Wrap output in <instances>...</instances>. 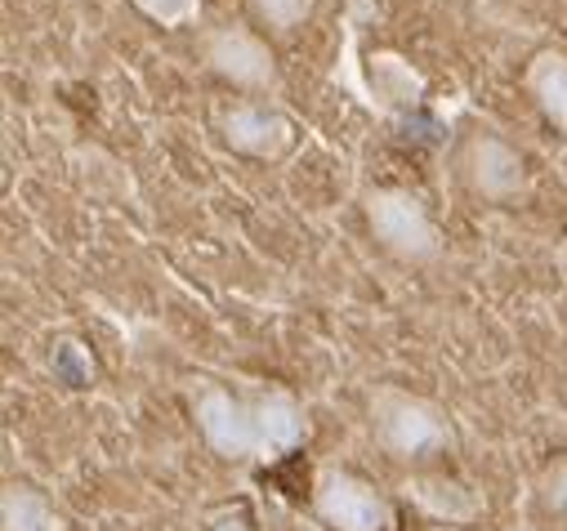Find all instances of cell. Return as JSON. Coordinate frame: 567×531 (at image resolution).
<instances>
[{
    "label": "cell",
    "mask_w": 567,
    "mask_h": 531,
    "mask_svg": "<svg viewBox=\"0 0 567 531\" xmlns=\"http://www.w3.org/2000/svg\"><path fill=\"white\" fill-rule=\"evenodd\" d=\"M188 407L202 442L224 465H277L309 438L305 403L281 388H224L215 379H188Z\"/></svg>",
    "instance_id": "obj_1"
},
{
    "label": "cell",
    "mask_w": 567,
    "mask_h": 531,
    "mask_svg": "<svg viewBox=\"0 0 567 531\" xmlns=\"http://www.w3.org/2000/svg\"><path fill=\"white\" fill-rule=\"evenodd\" d=\"M367 416H371L375 447L393 460H420V456L447 451L456 438L452 416L434 397H420L402 384H375L367 397Z\"/></svg>",
    "instance_id": "obj_2"
},
{
    "label": "cell",
    "mask_w": 567,
    "mask_h": 531,
    "mask_svg": "<svg viewBox=\"0 0 567 531\" xmlns=\"http://www.w3.org/2000/svg\"><path fill=\"white\" fill-rule=\"evenodd\" d=\"M362 215L367 228L375 237V246L402 263H434L443 259V232L415 192L406 188H371L362 197Z\"/></svg>",
    "instance_id": "obj_3"
},
{
    "label": "cell",
    "mask_w": 567,
    "mask_h": 531,
    "mask_svg": "<svg viewBox=\"0 0 567 531\" xmlns=\"http://www.w3.org/2000/svg\"><path fill=\"white\" fill-rule=\"evenodd\" d=\"M313 513L331 531H389L393 527V504L384 491H375L362 473L322 465L313 478Z\"/></svg>",
    "instance_id": "obj_4"
},
{
    "label": "cell",
    "mask_w": 567,
    "mask_h": 531,
    "mask_svg": "<svg viewBox=\"0 0 567 531\" xmlns=\"http://www.w3.org/2000/svg\"><path fill=\"white\" fill-rule=\"evenodd\" d=\"M202 54H206V67H210L219 81H228L233 90L272 94V90L281 85L277 59H272L268 41L255 37L250 28H233V23H228V28H215V32L206 37Z\"/></svg>",
    "instance_id": "obj_5"
},
{
    "label": "cell",
    "mask_w": 567,
    "mask_h": 531,
    "mask_svg": "<svg viewBox=\"0 0 567 531\" xmlns=\"http://www.w3.org/2000/svg\"><path fill=\"white\" fill-rule=\"evenodd\" d=\"M461 179L474 197L505 206V201H518L527 192V162L501 135L478 129V135H470L461 148Z\"/></svg>",
    "instance_id": "obj_6"
},
{
    "label": "cell",
    "mask_w": 567,
    "mask_h": 531,
    "mask_svg": "<svg viewBox=\"0 0 567 531\" xmlns=\"http://www.w3.org/2000/svg\"><path fill=\"white\" fill-rule=\"evenodd\" d=\"M219 139L241 153V157H255V162H281L291 148H296V121L272 107V103H228L219 112Z\"/></svg>",
    "instance_id": "obj_7"
},
{
    "label": "cell",
    "mask_w": 567,
    "mask_h": 531,
    "mask_svg": "<svg viewBox=\"0 0 567 531\" xmlns=\"http://www.w3.org/2000/svg\"><path fill=\"white\" fill-rule=\"evenodd\" d=\"M402 496L424 513V518H439V522H478L487 500L465 487L461 478H447V473H411L402 482Z\"/></svg>",
    "instance_id": "obj_8"
},
{
    "label": "cell",
    "mask_w": 567,
    "mask_h": 531,
    "mask_svg": "<svg viewBox=\"0 0 567 531\" xmlns=\"http://www.w3.org/2000/svg\"><path fill=\"white\" fill-rule=\"evenodd\" d=\"M523 85H527L536 112L567 139V54H563V50H540V54H532V63H527V72H523Z\"/></svg>",
    "instance_id": "obj_9"
},
{
    "label": "cell",
    "mask_w": 567,
    "mask_h": 531,
    "mask_svg": "<svg viewBox=\"0 0 567 531\" xmlns=\"http://www.w3.org/2000/svg\"><path fill=\"white\" fill-rule=\"evenodd\" d=\"M0 531H68V518L32 482H6V491H0Z\"/></svg>",
    "instance_id": "obj_10"
},
{
    "label": "cell",
    "mask_w": 567,
    "mask_h": 531,
    "mask_svg": "<svg viewBox=\"0 0 567 531\" xmlns=\"http://www.w3.org/2000/svg\"><path fill=\"white\" fill-rule=\"evenodd\" d=\"M367 72H371V85H375V107L380 112H393V107H415L420 103V94H424V76L406 63V59H398V54H375L371 63H367Z\"/></svg>",
    "instance_id": "obj_11"
},
{
    "label": "cell",
    "mask_w": 567,
    "mask_h": 531,
    "mask_svg": "<svg viewBox=\"0 0 567 531\" xmlns=\"http://www.w3.org/2000/svg\"><path fill=\"white\" fill-rule=\"evenodd\" d=\"M250 10H255V19L268 28V32H296V28H305L309 23V14H313V0H250Z\"/></svg>",
    "instance_id": "obj_12"
},
{
    "label": "cell",
    "mask_w": 567,
    "mask_h": 531,
    "mask_svg": "<svg viewBox=\"0 0 567 531\" xmlns=\"http://www.w3.org/2000/svg\"><path fill=\"white\" fill-rule=\"evenodd\" d=\"M134 10L144 19H153L157 28L175 32V28H188L202 19V0H134Z\"/></svg>",
    "instance_id": "obj_13"
},
{
    "label": "cell",
    "mask_w": 567,
    "mask_h": 531,
    "mask_svg": "<svg viewBox=\"0 0 567 531\" xmlns=\"http://www.w3.org/2000/svg\"><path fill=\"white\" fill-rule=\"evenodd\" d=\"M536 491H540V504H545L549 513L567 518V451H563L558 460H549V465H545V473H540Z\"/></svg>",
    "instance_id": "obj_14"
},
{
    "label": "cell",
    "mask_w": 567,
    "mask_h": 531,
    "mask_svg": "<svg viewBox=\"0 0 567 531\" xmlns=\"http://www.w3.org/2000/svg\"><path fill=\"white\" fill-rule=\"evenodd\" d=\"M210 531H255V527H250V513L241 504H224L210 513Z\"/></svg>",
    "instance_id": "obj_15"
},
{
    "label": "cell",
    "mask_w": 567,
    "mask_h": 531,
    "mask_svg": "<svg viewBox=\"0 0 567 531\" xmlns=\"http://www.w3.org/2000/svg\"><path fill=\"white\" fill-rule=\"evenodd\" d=\"M554 273H558V282L567 287V237L554 246Z\"/></svg>",
    "instance_id": "obj_16"
}]
</instances>
